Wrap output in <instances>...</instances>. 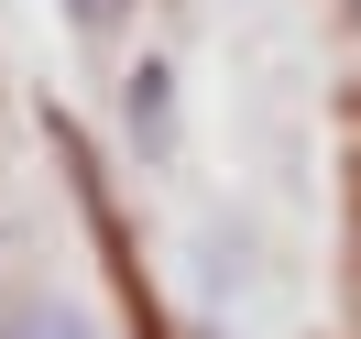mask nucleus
I'll use <instances>...</instances> for the list:
<instances>
[{
	"label": "nucleus",
	"mask_w": 361,
	"mask_h": 339,
	"mask_svg": "<svg viewBox=\"0 0 361 339\" xmlns=\"http://www.w3.org/2000/svg\"><path fill=\"white\" fill-rule=\"evenodd\" d=\"M121 142H132L142 164H176V66H164V55H142V66L121 77Z\"/></svg>",
	"instance_id": "1"
},
{
	"label": "nucleus",
	"mask_w": 361,
	"mask_h": 339,
	"mask_svg": "<svg viewBox=\"0 0 361 339\" xmlns=\"http://www.w3.org/2000/svg\"><path fill=\"white\" fill-rule=\"evenodd\" d=\"M0 339H99V317L77 295H11L0 307Z\"/></svg>",
	"instance_id": "2"
},
{
	"label": "nucleus",
	"mask_w": 361,
	"mask_h": 339,
	"mask_svg": "<svg viewBox=\"0 0 361 339\" xmlns=\"http://www.w3.org/2000/svg\"><path fill=\"white\" fill-rule=\"evenodd\" d=\"M241 273H252V241H241V230H208V241H197V295L241 285Z\"/></svg>",
	"instance_id": "3"
},
{
	"label": "nucleus",
	"mask_w": 361,
	"mask_h": 339,
	"mask_svg": "<svg viewBox=\"0 0 361 339\" xmlns=\"http://www.w3.org/2000/svg\"><path fill=\"white\" fill-rule=\"evenodd\" d=\"M55 11H66V33H88V44H99V33H121V23H132L142 0H55Z\"/></svg>",
	"instance_id": "4"
},
{
	"label": "nucleus",
	"mask_w": 361,
	"mask_h": 339,
	"mask_svg": "<svg viewBox=\"0 0 361 339\" xmlns=\"http://www.w3.org/2000/svg\"><path fill=\"white\" fill-rule=\"evenodd\" d=\"M350 33H361V0H350Z\"/></svg>",
	"instance_id": "5"
},
{
	"label": "nucleus",
	"mask_w": 361,
	"mask_h": 339,
	"mask_svg": "<svg viewBox=\"0 0 361 339\" xmlns=\"http://www.w3.org/2000/svg\"><path fill=\"white\" fill-rule=\"evenodd\" d=\"M350 252H361V241H350Z\"/></svg>",
	"instance_id": "6"
}]
</instances>
